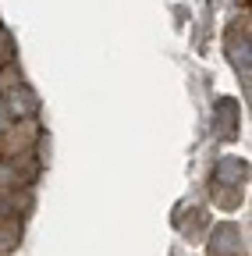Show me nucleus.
I'll list each match as a JSON object with an SVG mask.
<instances>
[{
  "label": "nucleus",
  "instance_id": "obj_1",
  "mask_svg": "<svg viewBox=\"0 0 252 256\" xmlns=\"http://www.w3.org/2000/svg\"><path fill=\"white\" fill-rule=\"evenodd\" d=\"M4 110H7V118H32L39 110V100H36L32 89L21 86V89H11L4 96Z\"/></svg>",
  "mask_w": 252,
  "mask_h": 256
},
{
  "label": "nucleus",
  "instance_id": "obj_2",
  "mask_svg": "<svg viewBox=\"0 0 252 256\" xmlns=\"http://www.w3.org/2000/svg\"><path fill=\"white\" fill-rule=\"evenodd\" d=\"M238 132V107L231 100H220L217 104V136L220 139H231Z\"/></svg>",
  "mask_w": 252,
  "mask_h": 256
},
{
  "label": "nucleus",
  "instance_id": "obj_3",
  "mask_svg": "<svg viewBox=\"0 0 252 256\" xmlns=\"http://www.w3.org/2000/svg\"><path fill=\"white\" fill-rule=\"evenodd\" d=\"M245 174H249V168H245V160H238V156H224L217 164V182L220 185H238V182H245Z\"/></svg>",
  "mask_w": 252,
  "mask_h": 256
},
{
  "label": "nucleus",
  "instance_id": "obj_4",
  "mask_svg": "<svg viewBox=\"0 0 252 256\" xmlns=\"http://www.w3.org/2000/svg\"><path fill=\"white\" fill-rule=\"evenodd\" d=\"M238 249V232L231 228V224H220V228L213 232V252L217 256H228Z\"/></svg>",
  "mask_w": 252,
  "mask_h": 256
}]
</instances>
